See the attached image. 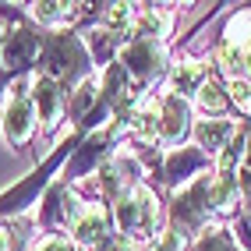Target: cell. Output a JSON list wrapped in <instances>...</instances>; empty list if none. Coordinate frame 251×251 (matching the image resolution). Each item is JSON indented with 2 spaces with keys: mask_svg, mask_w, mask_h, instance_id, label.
Wrapping results in <instances>:
<instances>
[{
  "mask_svg": "<svg viewBox=\"0 0 251 251\" xmlns=\"http://www.w3.org/2000/svg\"><path fill=\"white\" fill-rule=\"evenodd\" d=\"M71 230H75V241H81V244H106L110 220H106V212L99 205H89V209L75 212Z\"/></svg>",
  "mask_w": 251,
  "mask_h": 251,
  "instance_id": "10",
  "label": "cell"
},
{
  "mask_svg": "<svg viewBox=\"0 0 251 251\" xmlns=\"http://www.w3.org/2000/svg\"><path fill=\"white\" fill-rule=\"evenodd\" d=\"M237 230H241V241L251 248V216H244V220L237 223Z\"/></svg>",
  "mask_w": 251,
  "mask_h": 251,
  "instance_id": "26",
  "label": "cell"
},
{
  "mask_svg": "<svg viewBox=\"0 0 251 251\" xmlns=\"http://www.w3.org/2000/svg\"><path fill=\"white\" fill-rule=\"evenodd\" d=\"M188 131H191V106L180 96H166L159 110V138L166 145H180Z\"/></svg>",
  "mask_w": 251,
  "mask_h": 251,
  "instance_id": "7",
  "label": "cell"
},
{
  "mask_svg": "<svg viewBox=\"0 0 251 251\" xmlns=\"http://www.w3.org/2000/svg\"><path fill=\"white\" fill-rule=\"evenodd\" d=\"M113 212H117V226L127 241H145L159 223V205L149 188H135L131 195H124Z\"/></svg>",
  "mask_w": 251,
  "mask_h": 251,
  "instance_id": "1",
  "label": "cell"
},
{
  "mask_svg": "<svg viewBox=\"0 0 251 251\" xmlns=\"http://www.w3.org/2000/svg\"><path fill=\"white\" fill-rule=\"evenodd\" d=\"M205 152L202 149H174L163 163V174H166V184H184L191 180V174H198L205 166Z\"/></svg>",
  "mask_w": 251,
  "mask_h": 251,
  "instance_id": "11",
  "label": "cell"
},
{
  "mask_svg": "<svg viewBox=\"0 0 251 251\" xmlns=\"http://www.w3.org/2000/svg\"><path fill=\"white\" fill-rule=\"evenodd\" d=\"M11 248V241H7V230H0V251H7Z\"/></svg>",
  "mask_w": 251,
  "mask_h": 251,
  "instance_id": "27",
  "label": "cell"
},
{
  "mask_svg": "<svg viewBox=\"0 0 251 251\" xmlns=\"http://www.w3.org/2000/svg\"><path fill=\"white\" fill-rule=\"evenodd\" d=\"M241 202V191H237V177L233 170H220V177L212 180V205L220 212H233Z\"/></svg>",
  "mask_w": 251,
  "mask_h": 251,
  "instance_id": "16",
  "label": "cell"
},
{
  "mask_svg": "<svg viewBox=\"0 0 251 251\" xmlns=\"http://www.w3.org/2000/svg\"><path fill=\"white\" fill-rule=\"evenodd\" d=\"M195 251H233V244H230V237L223 230H205V237L198 241Z\"/></svg>",
  "mask_w": 251,
  "mask_h": 251,
  "instance_id": "21",
  "label": "cell"
},
{
  "mask_svg": "<svg viewBox=\"0 0 251 251\" xmlns=\"http://www.w3.org/2000/svg\"><path fill=\"white\" fill-rule=\"evenodd\" d=\"M121 68L135 78V81H149L156 78L163 68V46L152 39H135L124 53H121Z\"/></svg>",
  "mask_w": 251,
  "mask_h": 251,
  "instance_id": "5",
  "label": "cell"
},
{
  "mask_svg": "<svg viewBox=\"0 0 251 251\" xmlns=\"http://www.w3.org/2000/svg\"><path fill=\"white\" fill-rule=\"evenodd\" d=\"M170 85H174V96H198V89L205 85V68L202 64H195V60H180L174 64V75H170Z\"/></svg>",
  "mask_w": 251,
  "mask_h": 251,
  "instance_id": "14",
  "label": "cell"
},
{
  "mask_svg": "<svg viewBox=\"0 0 251 251\" xmlns=\"http://www.w3.org/2000/svg\"><path fill=\"white\" fill-rule=\"evenodd\" d=\"M233 135H237V124L233 121H202L195 127V138H198L202 152H220Z\"/></svg>",
  "mask_w": 251,
  "mask_h": 251,
  "instance_id": "12",
  "label": "cell"
},
{
  "mask_svg": "<svg viewBox=\"0 0 251 251\" xmlns=\"http://www.w3.org/2000/svg\"><path fill=\"white\" fill-rule=\"evenodd\" d=\"M32 103H36L39 121H43L46 127H57L60 110H64V92H60V81H53V78L39 75L36 81H32Z\"/></svg>",
  "mask_w": 251,
  "mask_h": 251,
  "instance_id": "8",
  "label": "cell"
},
{
  "mask_svg": "<svg viewBox=\"0 0 251 251\" xmlns=\"http://www.w3.org/2000/svg\"><path fill=\"white\" fill-rule=\"evenodd\" d=\"M85 71V50L75 36H57L46 43V57H43V75L53 81H68L75 75Z\"/></svg>",
  "mask_w": 251,
  "mask_h": 251,
  "instance_id": "2",
  "label": "cell"
},
{
  "mask_svg": "<svg viewBox=\"0 0 251 251\" xmlns=\"http://www.w3.org/2000/svg\"><path fill=\"white\" fill-rule=\"evenodd\" d=\"M36 251H71V248H68V241H60V237H46Z\"/></svg>",
  "mask_w": 251,
  "mask_h": 251,
  "instance_id": "24",
  "label": "cell"
},
{
  "mask_svg": "<svg viewBox=\"0 0 251 251\" xmlns=\"http://www.w3.org/2000/svg\"><path fill=\"white\" fill-rule=\"evenodd\" d=\"M36 53H39V36L32 28H14L7 36V43H4V68L22 71L36 60Z\"/></svg>",
  "mask_w": 251,
  "mask_h": 251,
  "instance_id": "9",
  "label": "cell"
},
{
  "mask_svg": "<svg viewBox=\"0 0 251 251\" xmlns=\"http://www.w3.org/2000/svg\"><path fill=\"white\" fill-rule=\"evenodd\" d=\"M25 89H28V81H18V85L11 89L7 103H4V117H0V121H4V138L11 145L28 142L32 127H36V103H32V96Z\"/></svg>",
  "mask_w": 251,
  "mask_h": 251,
  "instance_id": "3",
  "label": "cell"
},
{
  "mask_svg": "<svg viewBox=\"0 0 251 251\" xmlns=\"http://www.w3.org/2000/svg\"><path fill=\"white\" fill-rule=\"evenodd\" d=\"M195 99H198V110H205V113H223L226 110V96H223L220 85H212V81H205Z\"/></svg>",
  "mask_w": 251,
  "mask_h": 251,
  "instance_id": "19",
  "label": "cell"
},
{
  "mask_svg": "<svg viewBox=\"0 0 251 251\" xmlns=\"http://www.w3.org/2000/svg\"><path fill=\"white\" fill-rule=\"evenodd\" d=\"M248 195H251V188H248Z\"/></svg>",
  "mask_w": 251,
  "mask_h": 251,
  "instance_id": "28",
  "label": "cell"
},
{
  "mask_svg": "<svg viewBox=\"0 0 251 251\" xmlns=\"http://www.w3.org/2000/svg\"><path fill=\"white\" fill-rule=\"evenodd\" d=\"M138 4H106L103 11V28L106 32H124L127 25H135Z\"/></svg>",
  "mask_w": 251,
  "mask_h": 251,
  "instance_id": "18",
  "label": "cell"
},
{
  "mask_svg": "<svg viewBox=\"0 0 251 251\" xmlns=\"http://www.w3.org/2000/svg\"><path fill=\"white\" fill-rule=\"evenodd\" d=\"M152 251H184V233H180V230H166L163 237L156 241Z\"/></svg>",
  "mask_w": 251,
  "mask_h": 251,
  "instance_id": "23",
  "label": "cell"
},
{
  "mask_svg": "<svg viewBox=\"0 0 251 251\" xmlns=\"http://www.w3.org/2000/svg\"><path fill=\"white\" fill-rule=\"evenodd\" d=\"M113 46H117V36L106 28H99V32H89V50H92V57L96 64H106L113 57Z\"/></svg>",
  "mask_w": 251,
  "mask_h": 251,
  "instance_id": "20",
  "label": "cell"
},
{
  "mask_svg": "<svg viewBox=\"0 0 251 251\" xmlns=\"http://www.w3.org/2000/svg\"><path fill=\"white\" fill-rule=\"evenodd\" d=\"M85 4H60V0H46V4H32V14L43 25H68L71 18H78Z\"/></svg>",
  "mask_w": 251,
  "mask_h": 251,
  "instance_id": "17",
  "label": "cell"
},
{
  "mask_svg": "<svg viewBox=\"0 0 251 251\" xmlns=\"http://www.w3.org/2000/svg\"><path fill=\"white\" fill-rule=\"evenodd\" d=\"M166 28H170L166 11H159V7H138V14H135V36L138 39H159V36H166Z\"/></svg>",
  "mask_w": 251,
  "mask_h": 251,
  "instance_id": "15",
  "label": "cell"
},
{
  "mask_svg": "<svg viewBox=\"0 0 251 251\" xmlns=\"http://www.w3.org/2000/svg\"><path fill=\"white\" fill-rule=\"evenodd\" d=\"M209 202H212V180L209 177H198L195 184H188L177 202H174V220L184 226H202L205 216H209Z\"/></svg>",
  "mask_w": 251,
  "mask_h": 251,
  "instance_id": "4",
  "label": "cell"
},
{
  "mask_svg": "<svg viewBox=\"0 0 251 251\" xmlns=\"http://www.w3.org/2000/svg\"><path fill=\"white\" fill-rule=\"evenodd\" d=\"M92 103H96V81H85V85L78 89L75 103H71V113H75V117H81V113H85Z\"/></svg>",
  "mask_w": 251,
  "mask_h": 251,
  "instance_id": "22",
  "label": "cell"
},
{
  "mask_svg": "<svg viewBox=\"0 0 251 251\" xmlns=\"http://www.w3.org/2000/svg\"><path fill=\"white\" fill-rule=\"evenodd\" d=\"M68 152V145H60V152L57 156H50L36 174H28L18 188H11L7 195H0V216H7V212H18V209H25V205H32V198H36L39 191H43V184H46V174L50 170H57V163H60V156Z\"/></svg>",
  "mask_w": 251,
  "mask_h": 251,
  "instance_id": "6",
  "label": "cell"
},
{
  "mask_svg": "<svg viewBox=\"0 0 251 251\" xmlns=\"http://www.w3.org/2000/svg\"><path fill=\"white\" fill-rule=\"evenodd\" d=\"M241 180H244V188H251V138H248V152H244V174H241Z\"/></svg>",
  "mask_w": 251,
  "mask_h": 251,
  "instance_id": "25",
  "label": "cell"
},
{
  "mask_svg": "<svg viewBox=\"0 0 251 251\" xmlns=\"http://www.w3.org/2000/svg\"><path fill=\"white\" fill-rule=\"evenodd\" d=\"M106 149H110V135H106V131H99V135H89L85 142L78 145V156H75V163H71V170H68V174H71V177L89 174L92 166H96V159L103 156ZM68 174H64V177H68Z\"/></svg>",
  "mask_w": 251,
  "mask_h": 251,
  "instance_id": "13",
  "label": "cell"
}]
</instances>
